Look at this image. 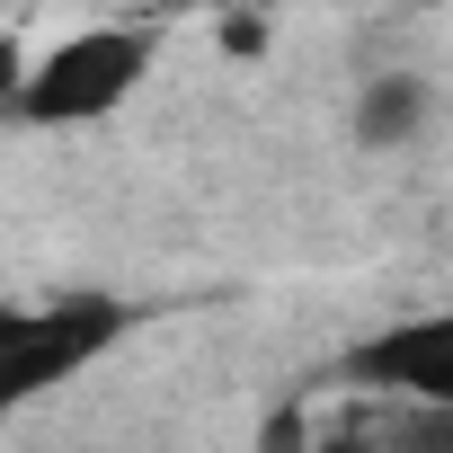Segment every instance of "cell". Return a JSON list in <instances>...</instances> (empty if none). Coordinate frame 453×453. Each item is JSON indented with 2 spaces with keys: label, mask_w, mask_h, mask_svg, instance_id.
<instances>
[{
  "label": "cell",
  "mask_w": 453,
  "mask_h": 453,
  "mask_svg": "<svg viewBox=\"0 0 453 453\" xmlns=\"http://www.w3.org/2000/svg\"><path fill=\"white\" fill-rule=\"evenodd\" d=\"M151 72V27H81L63 45H45V63L19 81V116L36 134L63 125H107Z\"/></svg>",
  "instance_id": "1"
},
{
  "label": "cell",
  "mask_w": 453,
  "mask_h": 453,
  "mask_svg": "<svg viewBox=\"0 0 453 453\" xmlns=\"http://www.w3.org/2000/svg\"><path fill=\"white\" fill-rule=\"evenodd\" d=\"M125 329H134V303L89 294V285L54 294L36 311H10V320H0V400H45L54 382L89 373Z\"/></svg>",
  "instance_id": "2"
},
{
  "label": "cell",
  "mask_w": 453,
  "mask_h": 453,
  "mask_svg": "<svg viewBox=\"0 0 453 453\" xmlns=\"http://www.w3.org/2000/svg\"><path fill=\"white\" fill-rule=\"evenodd\" d=\"M347 382L382 391L391 409L400 400H453V311H418V320L373 329L365 347H347Z\"/></svg>",
  "instance_id": "3"
},
{
  "label": "cell",
  "mask_w": 453,
  "mask_h": 453,
  "mask_svg": "<svg viewBox=\"0 0 453 453\" xmlns=\"http://www.w3.org/2000/svg\"><path fill=\"white\" fill-rule=\"evenodd\" d=\"M426 107H435V98H426V81H418V72H382V81L356 98V142H365V151L418 142V134H426Z\"/></svg>",
  "instance_id": "4"
},
{
  "label": "cell",
  "mask_w": 453,
  "mask_h": 453,
  "mask_svg": "<svg viewBox=\"0 0 453 453\" xmlns=\"http://www.w3.org/2000/svg\"><path fill=\"white\" fill-rule=\"evenodd\" d=\"M373 435L382 453H453V400H400Z\"/></svg>",
  "instance_id": "5"
},
{
  "label": "cell",
  "mask_w": 453,
  "mask_h": 453,
  "mask_svg": "<svg viewBox=\"0 0 453 453\" xmlns=\"http://www.w3.org/2000/svg\"><path fill=\"white\" fill-rule=\"evenodd\" d=\"M258 444H267V453H311V444H303V418H294V409H285V418H267V435H258Z\"/></svg>",
  "instance_id": "6"
},
{
  "label": "cell",
  "mask_w": 453,
  "mask_h": 453,
  "mask_svg": "<svg viewBox=\"0 0 453 453\" xmlns=\"http://www.w3.org/2000/svg\"><path fill=\"white\" fill-rule=\"evenodd\" d=\"M320 453H382V444H320Z\"/></svg>",
  "instance_id": "7"
}]
</instances>
